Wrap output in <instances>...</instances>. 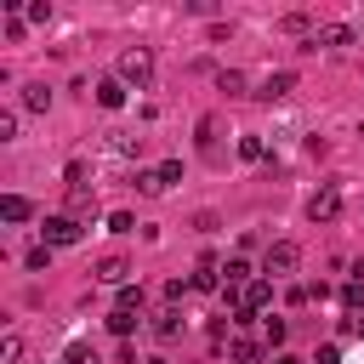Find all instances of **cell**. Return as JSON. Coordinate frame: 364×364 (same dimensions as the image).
I'll use <instances>...</instances> for the list:
<instances>
[{
  "instance_id": "cb8c5ba5",
  "label": "cell",
  "mask_w": 364,
  "mask_h": 364,
  "mask_svg": "<svg viewBox=\"0 0 364 364\" xmlns=\"http://www.w3.org/2000/svg\"><path fill=\"white\" fill-rule=\"evenodd\" d=\"M313 364H341V347H336V341H324V347H318V358H313Z\"/></svg>"
},
{
  "instance_id": "7a4b0ae2",
  "label": "cell",
  "mask_w": 364,
  "mask_h": 364,
  "mask_svg": "<svg viewBox=\"0 0 364 364\" xmlns=\"http://www.w3.org/2000/svg\"><path fill=\"white\" fill-rule=\"evenodd\" d=\"M119 80L125 85H148L154 80V57L148 51H119Z\"/></svg>"
},
{
  "instance_id": "2e32d148",
  "label": "cell",
  "mask_w": 364,
  "mask_h": 364,
  "mask_svg": "<svg viewBox=\"0 0 364 364\" xmlns=\"http://www.w3.org/2000/svg\"><path fill=\"white\" fill-rule=\"evenodd\" d=\"M136 188H142V193H165V176H159V171H136Z\"/></svg>"
},
{
  "instance_id": "6da1fadb",
  "label": "cell",
  "mask_w": 364,
  "mask_h": 364,
  "mask_svg": "<svg viewBox=\"0 0 364 364\" xmlns=\"http://www.w3.org/2000/svg\"><path fill=\"white\" fill-rule=\"evenodd\" d=\"M296 262H301V250H296L290 239H279V245H267L262 273H267V279H284V273H296Z\"/></svg>"
},
{
  "instance_id": "3957f363",
  "label": "cell",
  "mask_w": 364,
  "mask_h": 364,
  "mask_svg": "<svg viewBox=\"0 0 364 364\" xmlns=\"http://www.w3.org/2000/svg\"><path fill=\"white\" fill-rule=\"evenodd\" d=\"M307 216H313V222H336V216H341V193H336V188H318V193L307 199Z\"/></svg>"
},
{
  "instance_id": "e0dca14e",
  "label": "cell",
  "mask_w": 364,
  "mask_h": 364,
  "mask_svg": "<svg viewBox=\"0 0 364 364\" xmlns=\"http://www.w3.org/2000/svg\"><path fill=\"white\" fill-rule=\"evenodd\" d=\"M131 324H136V318H131L125 307H114V313H108V330H114V336H131Z\"/></svg>"
},
{
  "instance_id": "7c38bea8",
  "label": "cell",
  "mask_w": 364,
  "mask_h": 364,
  "mask_svg": "<svg viewBox=\"0 0 364 364\" xmlns=\"http://www.w3.org/2000/svg\"><path fill=\"white\" fill-rule=\"evenodd\" d=\"M222 273H228V284H250V262H245V256H233Z\"/></svg>"
},
{
  "instance_id": "5b68a950",
  "label": "cell",
  "mask_w": 364,
  "mask_h": 364,
  "mask_svg": "<svg viewBox=\"0 0 364 364\" xmlns=\"http://www.w3.org/2000/svg\"><path fill=\"white\" fill-rule=\"evenodd\" d=\"M290 91H296V74H290V68H279V74H267V80H262V91H256V97H262V102H279V97H290Z\"/></svg>"
},
{
  "instance_id": "277c9868",
  "label": "cell",
  "mask_w": 364,
  "mask_h": 364,
  "mask_svg": "<svg viewBox=\"0 0 364 364\" xmlns=\"http://www.w3.org/2000/svg\"><path fill=\"white\" fill-rule=\"evenodd\" d=\"M40 233H46V245H74V239H80V222H74V216H46Z\"/></svg>"
},
{
  "instance_id": "8fae6325",
  "label": "cell",
  "mask_w": 364,
  "mask_h": 364,
  "mask_svg": "<svg viewBox=\"0 0 364 364\" xmlns=\"http://www.w3.org/2000/svg\"><path fill=\"white\" fill-rule=\"evenodd\" d=\"M23 108H34V114L51 108V91H46V85H28V91H23Z\"/></svg>"
},
{
  "instance_id": "d4e9b609",
  "label": "cell",
  "mask_w": 364,
  "mask_h": 364,
  "mask_svg": "<svg viewBox=\"0 0 364 364\" xmlns=\"http://www.w3.org/2000/svg\"><path fill=\"white\" fill-rule=\"evenodd\" d=\"M353 284H364V262H353Z\"/></svg>"
},
{
  "instance_id": "44dd1931",
  "label": "cell",
  "mask_w": 364,
  "mask_h": 364,
  "mask_svg": "<svg viewBox=\"0 0 364 364\" xmlns=\"http://www.w3.org/2000/svg\"><path fill=\"white\" fill-rule=\"evenodd\" d=\"M154 336H176V313H171V307L154 318Z\"/></svg>"
},
{
  "instance_id": "603a6c76",
  "label": "cell",
  "mask_w": 364,
  "mask_h": 364,
  "mask_svg": "<svg viewBox=\"0 0 364 364\" xmlns=\"http://www.w3.org/2000/svg\"><path fill=\"white\" fill-rule=\"evenodd\" d=\"M239 154H245V159H262L267 148H262V136H245V142H239Z\"/></svg>"
},
{
  "instance_id": "5bb4252c",
  "label": "cell",
  "mask_w": 364,
  "mask_h": 364,
  "mask_svg": "<svg viewBox=\"0 0 364 364\" xmlns=\"http://www.w3.org/2000/svg\"><path fill=\"white\" fill-rule=\"evenodd\" d=\"M63 364H102V358H97V347H80V341H74V347L63 353Z\"/></svg>"
},
{
  "instance_id": "484cf974",
  "label": "cell",
  "mask_w": 364,
  "mask_h": 364,
  "mask_svg": "<svg viewBox=\"0 0 364 364\" xmlns=\"http://www.w3.org/2000/svg\"><path fill=\"white\" fill-rule=\"evenodd\" d=\"M273 364H301V358H290V353H279V358H273Z\"/></svg>"
},
{
  "instance_id": "4316f807",
  "label": "cell",
  "mask_w": 364,
  "mask_h": 364,
  "mask_svg": "<svg viewBox=\"0 0 364 364\" xmlns=\"http://www.w3.org/2000/svg\"><path fill=\"white\" fill-rule=\"evenodd\" d=\"M347 330H358V336H364V318H353V324H347Z\"/></svg>"
},
{
  "instance_id": "ffe728a7",
  "label": "cell",
  "mask_w": 364,
  "mask_h": 364,
  "mask_svg": "<svg viewBox=\"0 0 364 364\" xmlns=\"http://www.w3.org/2000/svg\"><path fill=\"white\" fill-rule=\"evenodd\" d=\"M23 262H28V267H34V273H40V267H46V262H51V245H34V250H28V256H23Z\"/></svg>"
},
{
  "instance_id": "7402d4cb",
  "label": "cell",
  "mask_w": 364,
  "mask_h": 364,
  "mask_svg": "<svg viewBox=\"0 0 364 364\" xmlns=\"http://www.w3.org/2000/svg\"><path fill=\"white\" fill-rule=\"evenodd\" d=\"M262 330H267V341H273V347H279V341H284V336H290V324H284V318H267V324H262Z\"/></svg>"
},
{
  "instance_id": "52a82bcc",
  "label": "cell",
  "mask_w": 364,
  "mask_h": 364,
  "mask_svg": "<svg viewBox=\"0 0 364 364\" xmlns=\"http://www.w3.org/2000/svg\"><path fill=\"white\" fill-rule=\"evenodd\" d=\"M125 273H131L125 256H102V262H97V279H102V284H125Z\"/></svg>"
},
{
  "instance_id": "ac0fdd59",
  "label": "cell",
  "mask_w": 364,
  "mask_h": 364,
  "mask_svg": "<svg viewBox=\"0 0 364 364\" xmlns=\"http://www.w3.org/2000/svg\"><path fill=\"white\" fill-rule=\"evenodd\" d=\"M222 91L239 97V91H245V74H239V68H222Z\"/></svg>"
},
{
  "instance_id": "4fadbf2b",
  "label": "cell",
  "mask_w": 364,
  "mask_h": 364,
  "mask_svg": "<svg viewBox=\"0 0 364 364\" xmlns=\"http://www.w3.org/2000/svg\"><path fill=\"white\" fill-rule=\"evenodd\" d=\"M0 364H23V336H6L0 341Z\"/></svg>"
},
{
  "instance_id": "9c48e42d",
  "label": "cell",
  "mask_w": 364,
  "mask_h": 364,
  "mask_svg": "<svg viewBox=\"0 0 364 364\" xmlns=\"http://www.w3.org/2000/svg\"><path fill=\"white\" fill-rule=\"evenodd\" d=\"M97 102L102 108H125V80H102L97 85Z\"/></svg>"
},
{
  "instance_id": "30bf717a",
  "label": "cell",
  "mask_w": 364,
  "mask_h": 364,
  "mask_svg": "<svg viewBox=\"0 0 364 364\" xmlns=\"http://www.w3.org/2000/svg\"><path fill=\"white\" fill-rule=\"evenodd\" d=\"M228 358H233V364H256V358H262V347H256V341H233V347H228Z\"/></svg>"
},
{
  "instance_id": "ba28073f",
  "label": "cell",
  "mask_w": 364,
  "mask_h": 364,
  "mask_svg": "<svg viewBox=\"0 0 364 364\" xmlns=\"http://www.w3.org/2000/svg\"><path fill=\"white\" fill-rule=\"evenodd\" d=\"M0 216H6V222H28V216H34V205H28L23 193H6V199H0Z\"/></svg>"
},
{
  "instance_id": "9a60e30c",
  "label": "cell",
  "mask_w": 364,
  "mask_h": 364,
  "mask_svg": "<svg viewBox=\"0 0 364 364\" xmlns=\"http://www.w3.org/2000/svg\"><path fill=\"white\" fill-rule=\"evenodd\" d=\"M347 40H353V28H341V23H330V28L318 34V46H347Z\"/></svg>"
},
{
  "instance_id": "8992f818",
  "label": "cell",
  "mask_w": 364,
  "mask_h": 364,
  "mask_svg": "<svg viewBox=\"0 0 364 364\" xmlns=\"http://www.w3.org/2000/svg\"><path fill=\"white\" fill-rule=\"evenodd\" d=\"M68 216H97V193L80 182V188H68Z\"/></svg>"
},
{
  "instance_id": "d6986e66",
  "label": "cell",
  "mask_w": 364,
  "mask_h": 364,
  "mask_svg": "<svg viewBox=\"0 0 364 364\" xmlns=\"http://www.w3.org/2000/svg\"><path fill=\"white\" fill-rule=\"evenodd\" d=\"M131 228H136L131 210H114V216H108V233H131Z\"/></svg>"
}]
</instances>
